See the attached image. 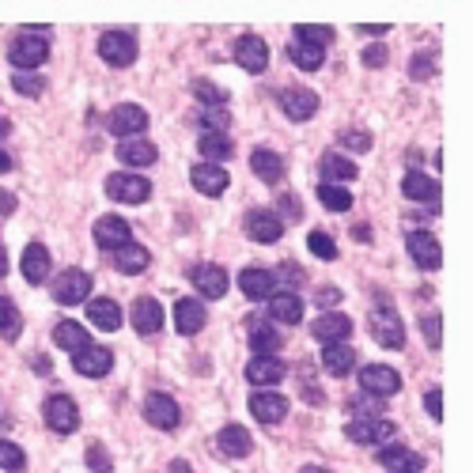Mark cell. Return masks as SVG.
<instances>
[{
  "label": "cell",
  "instance_id": "cell-20",
  "mask_svg": "<svg viewBox=\"0 0 473 473\" xmlns=\"http://www.w3.org/2000/svg\"><path fill=\"white\" fill-rule=\"evenodd\" d=\"M72 368L80 371V375H87V378H103L110 368H114V353L99 349V344H87L84 353L72 356Z\"/></svg>",
  "mask_w": 473,
  "mask_h": 473
},
{
  "label": "cell",
  "instance_id": "cell-38",
  "mask_svg": "<svg viewBox=\"0 0 473 473\" xmlns=\"http://www.w3.org/2000/svg\"><path fill=\"white\" fill-rule=\"evenodd\" d=\"M20 334H23V319H20V307H15L8 295H0V341H15Z\"/></svg>",
  "mask_w": 473,
  "mask_h": 473
},
{
  "label": "cell",
  "instance_id": "cell-55",
  "mask_svg": "<svg viewBox=\"0 0 473 473\" xmlns=\"http://www.w3.org/2000/svg\"><path fill=\"white\" fill-rule=\"evenodd\" d=\"M277 209H280L284 216H288V220H299V216H303V209H299V201H295L292 194H284V197H277Z\"/></svg>",
  "mask_w": 473,
  "mask_h": 473
},
{
  "label": "cell",
  "instance_id": "cell-11",
  "mask_svg": "<svg viewBox=\"0 0 473 473\" xmlns=\"http://www.w3.org/2000/svg\"><path fill=\"white\" fill-rule=\"evenodd\" d=\"M277 103H280V110H284V114H288L292 121H311L314 114H319V95L307 91V87H288V91H280Z\"/></svg>",
  "mask_w": 473,
  "mask_h": 473
},
{
  "label": "cell",
  "instance_id": "cell-39",
  "mask_svg": "<svg viewBox=\"0 0 473 473\" xmlns=\"http://www.w3.org/2000/svg\"><path fill=\"white\" fill-rule=\"evenodd\" d=\"M250 349H254V356H277V349H280L277 329L270 322H258L250 329Z\"/></svg>",
  "mask_w": 473,
  "mask_h": 473
},
{
  "label": "cell",
  "instance_id": "cell-57",
  "mask_svg": "<svg viewBox=\"0 0 473 473\" xmlns=\"http://www.w3.org/2000/svg\"><path fill=\"white\" fill-rule=\"evenodd\" d=\"M280 280H288L292 288H299V284H303V273H299L295 265H280Z\"/></svg>",
  "mask_w": 473,
  "mask_h": 473
},
{
  "label": "cell",
  "instance_id": "cell-6",
  "mask_svg": "<svg viewBox=\"0 0 473 473\" xmlns=\"http://www.w3.org/2000/svg\"><path fill=\"white\" fill-rule=\"evenodd\" d=\"M145 420L152 424V428H160V432H175L182 424V409H178V402L170 398V394L155 390V394L145 398Z\"/></svg>",
  "mask_w": 473,
  "mask_h": 473
},
{
  "label": "cell",
  "instance_id": "cell-41",
  "mask_svg": "<svg viewBox=\"0 0 473 473\" xmlns=\"http://www.w3.org/2000/svg\"><path fill=\"white\" fill-rule=\"evenodd\" d=\"M337 38V30L334 27H326V23H299L295 27V42H307V46H326Z\"/></svg>",
  "mask_w": 473,
  "mask_h": 473
},
{
  "label": "cell",
  "instance_id": "cell-21",
  "mask_svg": "<svg viewBox=\"0 0 473 473\" xmlns=\"http://www.w3.org/2000/svg\"><path fill=\"white\" fill-rule=\"evenodd\" d=\"M250 413H254L261 424H280L288 417V398H280L273 390H258L254 398H250Z\"/></svg>",
  "mask_w": 473,
  "mask_h": 473
},
{
  "label": "cell",
  "instance_id": "cell-28",
  "mask_svg": "<svg viewBox=\"0 0 473 473\" xmlns=\"http://www.w3.org/2000/svg\"><path fill=\"white\" fill-rule=\"evenodd\" d=\"M246 378H250V386H277L284 378V364L277 356H254L246 364Z\"/></svg>",
  "mask_w": 473,
  "mask_h": 473
},
{
  "label": "cell",
  "instance_id": "cell-54",
  "mask_svg": "<svg viewBox=\"0 0 473 473\" xmlns=\"http://www.w3.org/2000/svg\"><path fill=\"white\" fill-rule=\"evenodd\" d=\"M364 65L368 69H383L386 65V46H368V50H364Z\"/></svg>",
  "mask_w": 473,
  "mask_h": 473
},
{
  "label": "cell",
  "instance_id": "cell-51",
  "mask_svg": "<svg viewBox=\"0 0 473 473\" xmlns=\"http://www.w3.org/2000/svg\"><path fill=\"white\" fill-rule=\"evenodd\" d=\"M353 413L360 417V420H371V417H378V413H383V402H371V394H364V398H356L353 402Z\"/></svg>",
  "mask_w": 473,
  "mask_h": 473
},
{
  "label": "cell",
  "instance_id": "cell-43",
  "mask_svg": "<svg viewBox=\"0 0 473 473\" xmlns=\"http://www.w3.org/2000/svg\"><path fill=\"white\" fill-rule=\"evenodd\" d=\"M319 201L326 204V209L329 212H349L353 209V194H349V189H344V186H319Z\"/></svg>",
  "mask_w": 473,
  "mask_h": 473
},
{
  "label": "cell",
  "instance_id": "cell-18",
  "mask_svg": "<svg viewBox=\"0 0 473 473\" xmlns=\"http://www.w3.org/2000/svg\"><path fill=\"white\" fill-rule=\"evenodd\" d=\"M356 163L349 160V155H341V152H326L322 160H319V175L326 186H344V182H353L356 178Z\"/></svg>",
  "mask_w": 473,
  "mask_h": 473
},
{
  "label": "cell",
  "instance_id": "cell-49",
  "mask_svg": "<svg viewBox=\"0 0 473 473\" xmlns=\"http://www.w3.org/2000/svg\"><path fill=\"white\" fill-rule=\"evenodd\" d=\"M420 329H424V341H428V349H439V344H444V326H439V314H424Z\"/></svg>",
  "mask_w": 473,
  "mask_h": 473
},
{
  "label": "cell",
  "instance_id": "cell-53",
  "mask_svg": "<svg viewBox=\"0 0 473 473\" xmlns=\"http://www.w3.org/2000/svg\"><path fill=\"white\" fill-rule=\"evenodd\" d=\"M424 409H428V417L444 420V394H439V386H436V390H428V394H424Z\"/></svg>",
  "mask_w": 473,
  "mask_h": 473
},
{
  "label": "cell",
  "instance_id": "cell-27",
  "mask_svg": "<svg viewBox=\"0 0 473 473\" xmlns=\"http://www.w3.org/2000/svg\"><path fill=\"white\" fill-rule=\"evenodd\" d=\"M155 155H160V152H155V145L145 140V137H129V140H121V145H118V160L125 167H152Z\"/></svg>",
  "mask_w": 473,
  "mask_h": 473
},
{
  "label": "cell",
  "instance_id": "cell-44",
  "mask_svg": "<svg viewBox=\"0 0 473 473\" xmlns=\"http://www.w3.org/2000/svg\"><path fill=\"white\" fill-rule=\"evenodd\" d=\"M0 469H8V473H27V454L8 444V439H0Z\"/></svg>",
  "mask_w": 473,
  "mask_h": 473
},
{
  "label": "cell",
  "instance_id": "cell-22",
  "mask_svg": "<svg viewBox=\"0 0 473 473\" xmlns=\"http://www.w3.org/2000/svg\"><path fill=\"white\" fill-rule=\"evenodd\" d=\"M402 194L409 201H417V204H436L439 209V182L428 178L424 170H409V175L402 178Z\"/></svg>",
  "mask_w": 473,
  "mask_h": 473
},
{
  "label": "cell",
  "instance_id": "cell-64",
  "mask_svg": "<svg viewBox=\"0 0 473 473\" xmlns=\"http://www.w3.org/2000/svg\"><path fill=\"white\" fill-rule=\"evenodd\" d=\"M299 473H329V469H322V466H303Z\"/></svg>",
  "mask_w": 473,
  "mask_h": 473
},
{
  "label": "cell",
  "instance_id": "cell-3",
  "mask_svg": "<svg viewBox=\"0 0 473 473\" xmlns=\"http://www.w3.org/2000/svg\"><path fill=\"white\" fill-rule=\"evenodd\" d=\"M42 417L57 436H69V432L80 428V409H76V402L69 394H50L42 405Z\"/></svg>",
  "mask_w": 473,
  "mask_h": 473
},
{
  "label": "cell",
  "instance_id": "cell-40",
  "mask_svg": "<svg viewBox=\"0 0 473 473\" xmlns=\"http://www.w3.org/2000/svg\"><path fill=\"white\" fill-rule=\"evenodd\" d=\"M288 54H292V61H295V65L303 69V72L322 69V61H326V50H322V46H307V42H292Z\"/></svg>",
  "mask_w": 473,
  "mask_h": 473
},
{
  "label": "cell",
  "instance_id": "cell-17",
  "mask_svg": "<svg viewBox=\"0 0 473 473\" xmlns=\"http://www.w3.org/2000/svg\"><path fill=\"white\" fill-rule=\"evenodd\" d=\"M216 451L224 454V459H246L250 451H254V439L243 424H228V428H220L216 436Z\"/></svg>",
  "mask_w": 473,
  "mask_h": 473
},
{
  "label": "cell",
  "instance_id": "cell-12",
  "mask_svg": "<svg viewBox=\"0 0 473 473\" xmlns=\"http://www.w3.org/2000/svg\"><path fill=\"white\" fill-rule=\"evenodd\" d=\"M189 280H194V288L204 295V299H224V292H228V270L224 265H194L189 270Z\"/></svg>",
  "mask_w": 473,
  "mask_h": 473
},
{
  "label": "cell",
  "instance_id": "cell-48",
  "mask_svg": "<svg viewBox=\"0 0 473 473\" xmlns=\"http://www.w3.org/2000/svg\"><path fill=\"white\" fill-rule=\"evenodd\" d=\"M409 76H413V80H432L436 76V54H417L413 57V65H409Z\"/></svg>",
  "mask_w": 473,
  "mask_h": 473
},
{
  "label": "cell",
  "instance_id": "cell-46",
  "mask_svg": "<svg viewBox=\"0 0 473 473\" xmlns=\"http://www.w3.org/2000/svg\"><path fill=\"white\" fill-rule=\"evenodd\" d=\"M194 95L201 99V106H228V91L209 80H194Z\"/></svg>",
  "mask_w": 473,
  "mask_h": 473
},
{
  "label": "cell",
  "instance_id": "cell-56",
  "mask_svg": "<svg viewBox=\"0 0 473 473\" xmlns=\"http://www.w3.org/2000/svg\"><path fill=\"white\" fill-rule=\"evenodd\" d=\"M314 299H319V303H322V307H334V303H337V299H341V288H334V284H322V288H319V292H314Z\"/></svg>",
  "mask_w": 473,
  "mask_h": 473
},
{
  "label": "cell",
  "instance_id": "cell-26",
  "mask_svg": "<svg viewBox=\"0 0 473 473\" xmlns=\"http://www.w3.org/2000/svg\"><path fill=\"white\" fill-rule=\"evenodd\" d=\"M133 329L137 334H145V337H152V334H160L163 329V307L155 303V299H137L133 303Z\"/></svg>",
  "mask_w": 473,
  "mask_h": 473
},
{
  "label": "cell",
  "instance_id": "cell-7",
  "mask_svg": "<svg viewBox=\"0 0 473 473\" xmlns=\"http://www.w3.org/2000/svg\"><path fill=\"white\" fill-rule=\"evenodd\" d=\"M54 299L61 307H76V303H87V295H91V277L84 270H65V273H57L54 277Z\"/></svg>",
  "mask_w": 473,
  "mask_h": 473
},
{
  "label": "cell",
  "instance_id": "cell-25",
  "mask_svg": "<svg viewBox=\"0 0 473 473\" xmlns=\"http://www.w3.org/2000/svg\"><path fill=\"white\" fill-rule=\"evenodd\" d=\"M246 235L254 243H277L280 235H284V220L280 216H273V212H250L246 216Z\"/></svg>",
  "mask_w": 473,
  "mask_h": 473
},
{
  "label": "cell",
  "instance_id": "cell-14",
  "mask_svg": "<svg viewBox=\"0 0 473 473\" xmlns=\"http://www.w3.org/2000/svg\"><path fill=\"white\" fill-rule=\"evenodd\" d=\"M405 246H409V254H413V261L420 265V270H439V261H444V250H439L432 231H409Z\"/></svg>",
  "mask_w": 473,
  "mask_h": 473
},
{
  "label": "cell",
  "instance_id": "cell-34",
  "mask_svg": "<svg viewBox=\"0 0 473 473\" xmlns=\"http://www.w3.org/2000/svg\"><path fill=\"white\" fill-rule=\"evenodd\" d=\"M23 277L30 284H42L46 277H50V250H46L42 243H30L23 250Z\"/></svg>",
  "mask_w": 473,
  "mask_h": 473
},
{
  "label": "cell",
  "instance_id": "cell-4",
  "mask_svg": "<svg viewBox=\"0 0 473 473\" xmlns=\"http://www.w3.org/2000/svg\"><path fill=\"white\" fill-rule=\"evenodd\" d=\"M99 57L114 69L133 65L137 61V38L129 35V30H103L99 35Z\"/></svg>",
  "mask_w": 473,
  "mask_h": 473
},
{
  "label": "cell",
  "instance_id": "cell-32",
  "mask_svg": "<svg viewBox=\"0 0 473 473\" xmlns=\"http://www.w3.org/2000/svg\"><path fill=\"white\" fill-rule=\"evenodd\" d=\"M250 170H254L265 186H277L284 178V160H280L277 152H270V148H258L254 155H250Z\"/></svg>",
  "mask_w": 473,
  "mask_h": 473
},
{
  "label": "cell",
  "instance_id": "cell-8",
  "mask_svg": "<svg viewBox=\"0 0 473 473\" xmlns=\"http://www.w3.org/2000/svg\"><path fill=\"white\" fill-rule=\"evenodd\" d=\"M394 436H398V428H394L390 420H383V417L353 420L349 428H344V439H353V444H360V447H386Z\"/></svg>",
  "mask_w": 473,
  "mask_h": 473
},
{
  "label": "cell",
  "instance_id": "cell-50",
  "mask_svg": "<svg viewBox=\"0 0 473 473\" xmlns=\"http://www.w3.org/2000/svg\"><path fill=\"white\" fill-rule=\"evenodd\" d=\"M87 469L91 473H114V459H110V454L95 444V447H87Z\"/></svg>",
  "mask_w": 473,
  "mask_h": 473
},
{
  "label": "cell",
  "instance_id": "cell-35",
  "mask_svg": "<svg viewBox=\"0 0 473 473\" xmlns=\"http://www.w3.org/2000/svg\"><path fill=\"white\" fill-rule=\"evenodd\" d=\"M54 341H57V349H65L69 356H76V353H84L87 344H91V337H87V329L80 326V322H61L57 329H54Z\"/></svg>",
  "mask_w": 473,
  "mask_h": 473
},
{
  "label": "cell",
  "instance_id": "cell-15",
  "mask_svg": "<svg viewBox=\"0 0 473 473\" xmlns=\"http://www.w3.org/2000/svg\"><path fill=\"white\" fill-rule=\"evenodd\" d=\"M95 243H99L103 250H114V254H118L121 246L133 243V228L125 224L121 216H103L99 224H95Z\"/></svg>",
  "mask_w": 473,
  "mask_h": 473
},
{
  "label": "cell",
  "instance_id": "cell-63",
  "mask_svg": "<svg viewBox=\"0 0 473 473\" xmlns=\"http://www.w3.org/2000/svg\"><path fill=\"white\" fill-rule=\"evenodd\" d=\"M170 473H189V466L178 459V462H170Z\"/></svg>",
  "mask_w": 473,
  "mask_h": 473
},
{
  "label": "cell",
  "instance_id": "cell-60",
  "mask_svg": "<svg viewBox=\"0 0 473 473\" xmlns=\"http://www.w3.org/2000/svg\"><path fill=\"white\" fill-rule=\"evenodd\" d=\"M4 170H12V155H8L4 148H0V175H4Z\"/></svg>",
  "mask_w": 473,
  "mask_h": 473
},
{
  "label": "cell",
  "instance_id": "cell-47",
  "mask_svg": "<svg viewBox=\"0 0 473 473\" xmlns=\"http://www.w3.org/2000/svg\"><path fill=\"white\" fill-rule=\"evenodd\" d=\"M12 87L20 91V95H27V99H38V95L46 91V80H42V76H35V72H15L12 76Z\"/></svg>",
  "mask_w": 473,
  "mask_h": 473
},
{
  "label": "cell",
  "instance_id": "cell-36",
  "mask_svg": "<svg viewBox=\"0 0 473 473\" xmlns=\"http://www.w3.org/2000/svg\"><path fill=\"white\" fill-rule=\"evenodd\" d=\"M322 364H326L329 375H349L356 368V349H349L344 341L326 344V349H322Z\"/></svg>",
  "mask_w": 473,
  "mask_h": 473
},
{
  "label": "cell",
  "instance_id": "cell-45",
  "mask_svg": "<svg viewBox=\"0 0 473 473\" xmlns=\"http://www.w3.org/2000/svg\"><path fill=\"white\" fill-rule=\"evenodd\" d=\"M307 250H311L314 258H322V261H334V258H337V243L329 239L326 231H311V235H307Z\"/></svg>",
  "mask_w": 473,
  "mask_h": 473
},
{
  "label": "cell",
  "instance_id": "cell-16",
  "mask_svg": "<svg viewBox=\"0 0 473 473\" xmlns=\"http://www.w3.org/2000/svg\"><path fill=\"white\" fill-rule=\"evenodd\" d=\"M189 182H194V189L201 197H220L228 189L231 175L224 167H216V163H197L194 170H189Z\"/></svg>",
  "mask_w": 473,
  "mask_h": 473
},
{
  "label": "cell",
  "instance_id": "cell-13",
  "mask_svg": "<svg viewBox=\"0 0 473 473\" xmlns=\"http://www.w3.org/2000/svg\"><path fill=\"white\" fill-rule=\"evenodd\" d=\"M235 61H239V69L258 76V72L270 69V46H265L258 35H243L235 42Z\"/></svg>",
  "mask_w": 473,
  "mask_h": 473
},
{
  "label": "cell",
  "instance_id": "cell-61",
  "mask_svg": "<svg viewBox=\"0 0 473 473\" xmlns=\"http://www.w3.org/2000/svg\"><path fill=\"white\" fill-rule=\"evenodd\" d=\"M8 265H12V261H8V250H4V246H0V277H4V273H8Z\"/></svg>",
  "mask_w": 473,
  "mask_h": 473
},
{
  "label": "cell",
  "instance_id": "cell-10",
  "mask_svg": "<svg viewBox=\"0 0 473 473\" xmlns=\"http://www.w3.org/2000/svg\"><path fill=\"white\" fill-rule=\"evenodd\" d=\"M106 129L121 137V140H129V137H140L148 129V114H145V106H137V103H121L110 110V118H106Z\"/></svg>",
  "mask_w": 473,
  "mask_h": 473
},
{
  "label": "cell",
  "instance_id": "cell-23",
  "mask_svg": "<svg viewBox=\"0 0 473 473\" xmlns=\"http://www.w3.org/2000/svg\"><path fill=\"white\" fill-rule=\"evenodd\" d=\"M349 334H353V319L341 314V311H329V314H322V319H314V337H319L322 344H337Z\"/></svg>",
  "mask_w": 473,
  "mask_h": 473
},
{
  "label": "cell",
  "instance_id": "cell-31",
  "mask_svg": "<svg viewBox=\"0 0 473 473\" xmlns=\"http://www.w3.org/2000/svg\"><path fill=\"white\" fill-rule=\"evenodd\" d=\"M87 319H91L95 329L114 334V329H121V307L114 303V299H91V303H87Z\"/></svg>",
  "mask_w": 473,
  "mask_h": 473
},
{
  "label": "cell",
  "instance_id": "cell-9",
  "mask_svg": "<svg viewBox=\"0 0 473 473\" xmlns=\"http://www.w3.org/2000/svg\"><path fill=\"white\" fill-rule=\"evenodd\" d=\"M360 390L371 394V398H394V394L402 390V375L394 371L390 364H368L364 371H360Z\"/></svg>",
  "mask_w": 473,
  "mask_h": 473
},
{
  "label": "cell",
  "instance_id": "cell-52",
  "mask_svg": "<svg viewBox=\"0 0 473 473\" xmlns=\"http://www.w3.org/2000/svg\"><path fill=\"white\" fill-rule=\"evenodd\" d=\"M341 145L353 148V152H368L371 148V133L368 129H349V133H341Z\"/></svg>",
  "mask_w": 473,
  "mask_h": 473
},
{
  "label": "cell",
  "instance_id": "cell-5",
  "mask_svg": "<svg viewBox=\"0 0 473 473\" xmlns=\"http://www.w3.org/2000/svg\"><path fill=\"white\" fill-rule=\"evenodd\" d=\"M371 337L378 341V344H383V349H402V344H405V322L398 319V311H394V307H375L371 311Z\"/></svg>",
  "mask_w": 473,
  "mask_h": 473
},
{
  "label": "cell",
  "instance_id": "cell-30",
  "mask_svg": "<svg viewBox=\"0 0 473 473\" xmlns=\"http://www.w3.org/2000/svg\"><path fill=\"white\" fill-rule=\"evenodd\" d=\"M378 466L390 473H417V469H424V459L405 447H383L378 451Z\"/></svg>",
  "mask_w": 473,
  "mask_h": 473
},
{
  "label": "cell",
  "instance_id": "cell-58",
  "mask_svg": "<svg viewBox=\"0 0 473 473\" xmlns=\"http://www.w3.org/2000/svg\"><path fill=\"white\" fill-rule=\"evenodd\" d=\"M356 30H360V35H368V38H383L390 27H386V23H375V27H371V23H360Z\"/></svg>",
  "mask_w": 473,
  "mask_h": 473
},
{
  "label": "cell",
  "instance_id": "cell-19",
  "mask_svg": "<svg viewBox=\"0 0 473 473\" xmlns=\"http://www.w3.org/2000/svg\"><path fill=\"white\" fill-rule=\"evenodd\" d=\"M204 322H209V311H204V303H197V299H178V303H175V329H178L182 337L201 334Z\"/></svg>",
  "mask_w": 473,
  "mask_h": 473
},
{
  "label": "cell",
  "instance_id": "cell-42",
  "mask_svg": "<svg viewBox=\"0 0 473 473\" xmlns=\"http://www.w3.org/2000/svg\"><path fill=\"white\" fill-rule=\"evenodd\" d=\"M197 125H201V133H224L231 125L228 106H201L197 110Z\"/></svg>",
  "mask_w": 473,
  "mask_h": 473
},
{
  "label": "cell",
  "instance_id": "cell-33",
  "mask_svg": "<svg viewBox=\"0 0 473 473\" xmlns=\"http://www.w3.org/2000/svg\"><path fill=\"white\" fill-rule=\"evenodd\" d=\"M110 261H114V270H118V273H125V277H137V273H145L148 265H152V254H148L145 246L129 243V246H121V250H118V254L110 258Z\"/></svg>",
  "mask_w": 473,
  "mask_h": 473
},
{
  "label": "cell",
  "instance_id": "cell-62",
  "mask_svg": "<svg viewBox=\"0 0 473 473\" xmlns=\"http://www.w3.org/2000/svg\"><path fill=\"white\" fill-rule=\"evenodd\" d=\"M4 137H12V121H8V118H0V140H4Z\"/></svg>",
  "mask_w": 473,
  "mask_h": 473
},
{
  "label": "cell",
  "instance_id": "cell-59",
  "mask_svg": "<svg viewBox=\"0 0 473 473\" xmlns=\"http://www.w3.org/2000/svg\"><path fill=\"white\" fill-rule=\"evenodd\" d=\"M12 212H15V197L8 189H0V216H12Z\"/></svg>",
  "mask_w": 473,
  "mask_h": 473
},
{
  "label": "cell",
  "instance_id": "cell-24",
  "mask_svg": "<svg viewBox=\"0 0 473 473\" xmlns=\"http://www.w3.org/2000/svg\"><path fill=\"white\" fill-rule=\"evenodd\" d=\"M270 319L280 326H295L303 322V299L295 292H273L270 295Z\"/></svg>",
  "mask_w": 473,
  "mask_h": 473
},
{
  "label": "cell",
  "instance_id": "cell-2",
  "mask_svg": "<svg viewBox=\"0 0 473 473\" xmlns=\"http://www.w3.org/2000/svg\"><path fill=\"white\" fill-rule=\"evenodd\" d=\"M106 197L121 204H145L152 197V182L145 175H133V170H118V175L106 178Z\"/></svg>",
  "mask_w": 473,
  "mask_h": 473
},
{
  "label": "cell",
  "instance_id": "cell-1",
  "mask_svg": "<svg viewBox=\"0 0 473 473\" xmlns=\"http://www.w3.org/2000/svg\"><path fill=\"white\" fill-rule=\"evenodd\" d=\"M46 57H50L46 35H30V30H23V35L8 46V61H12V65L20 69V72H35Z\"/></svg>",
  "mask_w": 473,
  "mask_h": 473
},
{
  "label": "cell",
  "instance_id": "cell-37",
  "mask_svg": "<svg viewBox=\"0 0 473 473\" xmlns=\"http://www.w3.org/2000/svg\"><path fill=\"white\" fill-rule=\"evenodd\" d=\"M197 148H201V155H204V163H224V160H231V140L224 137V133H201L197 137Z\"/></svg>",
  "mask_w": 473,
  "mask_h": 473
},
{
  "label": "cell",
  "instance_id": "cell-29",
  "mask_svg": "<svg viewBox=\"0 0 473 473\" xmlns=\"http://www.w3.org/2000/svg\"><path fill=\"white\" fill-rule=\"evenodd\" d=\"M239 288L246 299H270L277 292V277L270 270H243L239 273Z\"/></svg>",
  "mask_w": 473,
  "mask_h": 473
}]
</instances>
